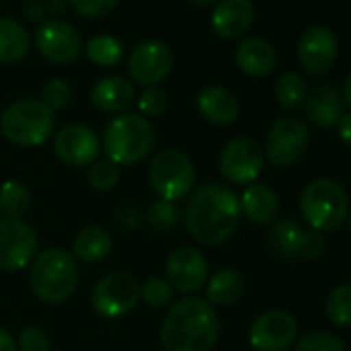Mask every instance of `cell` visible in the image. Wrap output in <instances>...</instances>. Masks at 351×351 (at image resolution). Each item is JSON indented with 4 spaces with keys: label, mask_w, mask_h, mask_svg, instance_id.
I'll return each instance as SVG.
<instances>
[{
    "label": "cell",
    "mask_w": 351,
    "mask_h": 351,
    "mask_svg": "<svg viewBox=\"0 0 351 351\" xmlns=\"http://www.w3.org/2000/svg\"><path fill=\"white\" fill-rule=\"evenodd\" d=\"M189 3L197 5V7H209V5H215L219 0H189Z\"/></svg>",
    "instance_id": "obj_47"
},
{
    "label": "cell",
    "mask_w": 351,
    "mask_h": 351,
    "mask_svg": "<svg viewBox=\"0 0 351 351\" xmlns=\"http://www.w3.org/2000/svg\"><path fill=\"white\" fill-rule=\"evenodd\" d=\"M308 85L298 73H285L275 83V97L283 110H295L306 101Z\"/></svg>",
    "instance_id": "obj_29"
},
{
    "label": "cell",
    "mask_w": 351,
    "mask_h": 351,
    "mask_svg": "<svg viewBox=\"0 0 351 351\" xmlns=\"http://www.w3.org/2000/svg\"><path fill=\"white\" fill-rule=\"evenodd\" d=\"M347 219H349V228H351V211H349V215H347Z\"/></svg>",
    "instance_id": "obj_48"
},
{
    "label": "cell",
    "mask_w": 351,
    "mask_h": 351,
    "mask_svg": "<svg viewBox=\"0 0 351 351\" xmlns=\"http://www.w3.org/2000/svg\"><path fill=\"white\" fill-rule=\"evenodd\" d=\"M310 134L308 126L300 118H281L267 132L265 141V157L275 167H289L300 161L308 149Z\"/></svg>",
    "instance_id": "obj_10"
},
{
    "label": "cell",
    "mask_w": 351,
    "mask_h": 351,
    "mask_svg": "<svg viewBox=\"0 0 351 351\" xmlns=\"http://www.w3.org/2000/svg\"><path fill=\"white\" fill-rule=\"evenodd\" d=\"M48 9H50L52 15H62L66 11V5H64V0H50Z\"/></svg>",
    "instance_id": "obj_45"
},
{
    "label": "cell",
    "mask_w": 351,
    "mask_h": 351,
    "mask_svg": "<svg viewBox=\"0 0 351 351\" xmlns=\"http://www.w3.org/2000/svg\"><path fill=\"white\" fill-rule=\"evenodd\" d=\"M91 101L97 110L108 114H118L130 108L134 101V85L118 75L97 81L91 89Z\"/></svg>",
    "instance_id": "obj_22"
},
{
    "label": "cell",
    "mask_w": 351,
    "mask_h": 351,
    "mask_svg": "<svg viewBox=\"0 0 351 351\" xmlns=\"http://www.w3.org/2000/svg\"><path fill=\"white\" fill-rule=\"evenodd\" d=\"M295 351H345L343 341L326 330H308L304 332L298 343Z\"/></svg>",
    "instance_id": "obj_34"
},
{
    "label": "cell",
    "mask_w": 351,
    "mask_h": 351,
    "mask_svg": "<svg viewBox=\"0 0 351 351\" xmlns=\"http://www.w3.org/2000/svg\"><path fill=\"white\" fill-rule=\"evenodd\" d=\"M240 211L252 223H271L279 213V197L267 184H248L240 197Z\"/></svg>",
    "instance_id": "obj_23"
},
{
    "label": "cell",
    "mask_w": 351,
    "mask_h": 351,
    "mask_svg": "<svg viewBox=\"0 0 351 351\" xmlns=\"http://www.w3.org/2000/svg\"><path fill=\"white\" fill-rule=\"evenodd\" d=\"M87 182L97 193H110L120 182V165L110 159H97L87 171Z\"/></svg>",
    "instance_id": "obj_32"
},
{
    "label": "cell",
    "mask_w": 351,
    "mask_h": 351,
    "mask_svg": "<svg viewBox=\"0 0 351 351\" xmlns=\"http://www.w3.org/2000/svg\"><path fill=\"white\" fill-rule=\"evenodd\" d=\"M324 250H326V238L316 230H304L302 240H300V248H298V258L314 261V258L322 256Z\"/></svg>",
    "instance_id": "obj_38"
},
{
    "label": "cell",
    "mask_w": 351,
    "mask_h": 351,
    "mask_svg": "<svg viewBox=\"0 0 351 351\" xmlns=\"http://www.w3.org/2000/svg\"><path fill=\"white\" fill-rule=\"evenodd\" d=\"M343 101H345L347 106H351V75L347 77L345 87H343Z\"/></svg>",
    "instance_id": "obj_46"
},
{
    "label": "cell",
    "mask_w": 351,
    "mask_h": 351,
    "mask_svg": "<svg viewBox=\"0 0 351 351\" xmlns=\"http://www.w3.org/2000/svg\"><path fill=\"white\" fill-rule=\"evenodd\" d=\"M337 52H339V44H337L335 34L322 25H314L306 29L298 44L300 64L308 75H314V77L324 75L332 66Z\"/></svg>",
    "instance_id": "obj_17"
},
{
    "label": "cell",
    "mask_w": 351,
    "mask_h": 351,
    "mask_svg": "<svg viewBox=\"0 0 351 351\" xmlns=\"http://www.w3.org/2000/svg\"><path fill=\"white\" fill-rule=\"evenodd\" d=\"M141 300V283L134 275L126 271L108 273L97 281L91 293L93 310L104 318H122L126 316Z\"/></svg>",
    "instance_id": "obj_8"
},
{
    "label": "cell",
    "mask_w": 351,
    "mask_h": 351,
    "mask_svg": "<svg viewBox=\"0 0 351 351\" xmlns=\"http://www.w3.org/2000/svg\"><path fill=\"white\" fill-rule=\"evenodd\" d=\"M302 226L293 219H279L269 230V246L273 252L285 258H298V248L302 240Z\"/></svg>",
    "instance_id": "obj_27"
},
{
    "label": "cell",
    "mask_w": 351,
    "mask_h": 351,
    "mask_svg": "<svg viewBox=\"0 0 351 351\" xmlns=\"http://www.w3.org/2000/svg\"><path fill=\"white\" fill-rule=\"evenodd\" d=\"M81 36L79 32L58 19L44 21L36 32V46L42 56L54 64H69L81 54Z\"/></svg>",
    "instance_id": "obj_14"
},
{
    "label": "cell",
    "mask_w": 351,
    "mask_h": 351,
    "mask_svg": "<svg viewBox=\"0 0 351 351\" xmlns=\"http://www.w3.org/2000/svg\"><path fill=\"white\" fill-rule=\"evenodd\" d=\"M244 293V277L236 269H221L207 281V302L211 306H232Z\"/></svg>",
    "instance_id": "obj_25"
},
{
    "label": "cell",
    "mask_w": 351,
    "mask_h": 351,
    "mask_svg": "<svg viewBox=\"0 0 351 351\" xmlns=\"http://www.w3.org/2000/svg\"><path fill=\"white\" fill-rule=\"evenodd\" d=\"M79 283V267L71 252L62 248H50L40 254L29 265V285L32 291L46 304L66 302Z\"/></svg>",
    "instance_id": "obj_3"
},
{
    "label": "cell",
    "mask_w": 351,
    "mask_h": 351,
    "mask_svg": "<svg viewBox=\"0 0 351 351\" xmlns=\"http://www.w3.org/2000/svg\"><path fill=\"white\" fill-rule=\"evenodd\" d=\"M265 165V153L261 145L250 136L232 138L219 155V171L230 184L248 186L254 184Z\"/></svg>",
    "instance_id": "obj_9"
},
{
    "label": "cell",
    "mask_w": 351,
    "mask_h": 351,
    "mask_svg": "<svg viewBox=\"0 0 351 351\" xmlns=\"http://www.w3.org/2000/svg\"><path fill=\"white\" fill-rule=\"evenodd\" d=\"M240 199L223 184H203L186 205L189 234L203 246L223 244L234 236L240 223Z\"/></svg>",
    "instance_id": "obj_1"
},
{
    "label": "cell",
    "mask_w": 351,
    "mask_h": 351,
    "mask_svg": "<svg viewBox=\"0 0 351 351\" xmlns=\"http://www.w3.org/2000/svg\"><path fill=\"white\" fill-rule=\"evenodd\" d=\"M0 351H17V341L7 328H0Z\"/></svg>",
    "instance_id": "obj_43"
},
{
    "label": "cell",
    "mask_w": 351,
    "mask_h": 351,
    "mask_svg": "<svg viewBox=\"0 0 351 351\" xmlns=\"http://www.w3.org/2000/svg\"><path fill=\"white\" fill-rule=\"evenodd\" d=\"M50 347H52L50 337L38 326H27L19 335V345H17L19 351H50Z\"/></svg>",
    "instance_id": "obj_40"
},
{
    "label": "cell",
    "mask_w": 351,
    "mask_h": 351,
    "mask_svg": "<svg viewBox=\"0 0 351 351\" xmlns=\"http://www.w3.org/2000/svg\"><path fill=\"white\" fill-rule=\"evenodd\" d=\"M254 19V7L250 0H219L211 23L217 36L226 40L240 38L248 32Z\"/></svg>",
    "instance_id": "obj_19"
},
{
    "label": "cell",
    "mask_w": 351,
    "mask_h": 351,
    "mask_svg": "<svg viewBox=\"0 0 351 351\" xmlns=\"http://www.w3.org/2000/svg\"><path fill=\"white\" fill-rule=\"evenodd\" d=\"M32 207V193L17 180L0 184V215L3 219H21Z\"/></svg>",
    "instance_id": "obj_28"
},
{
    "label": "cell",
    "mask_w": 351,
    "mask_h": 351,
    "mask_svg": "<svg viewBox=\"0 0 351 351\" xmlns=\"http://www.w3.org/2000/svg\"><path fill=\"white\" fill-rule=\"evenodd\" d=\"M167 104H169L167 93L159 87H147L138 97V110H141V114H145L149 118L163 116L167 110Z\"/></svg>",
    "instance_id": "obj_37"
},
{
    "label": "cell",
    "mask_w": 351,
    "mask_h": 351,
    "mask_svg": "<svg viewBox=\"0 0 351 351\" xmlns=\"http://www.w3.org/2000/svg\"><path fill=\"white\" fill-rule=\"evenodd\" d=\"M306 118L318 128H332L345 114V101L341 91L328 83L316 85L304 101Z\"/></svg>",
    "instance_id": "obj_18"
},
{
    "label": "cell",
    "mask_w": 351,
    "mask_h": 351,
    "mask_svg": "<svg viewBox=\"0 0 351 351\" xmlns=\"http://www.w3.org/2000/svg\"><path fill=\"white\" fill-rule=\"evenodd\" d=\"M54 151L64 163L73 167H85L97 161L101 141L93 128L85 124H69L54 136Z\"/></svg>",
    "instance_id": "obj_16"
},
{
    "label": "cell",
    "mask_w": 351,
    "mask_h": 351,
    "mask_svg": "<svg viewBox=\"0 0 351 351\" xmlns=\"http://www.w3.org/2000/svg\"><path fill=\"white\" fill-rule=\"evenodd\" d=\"M165 275L171 289L180 293H197L209 281L207 258L191 246L176 248L165 261Z\"/></svg>",
    "instance_id": "obj_12"
},
{
    "label": "cell",
    "mask_w": 351,
    "mask_h": 351,
    "mask_svg": "<svg viewBox=\"0 0 351 351\" xmlns=\"http://www.w3.org/2000/svg\"><path fill=\"white\" fill-rule=\"evenodd\" d=\"M38 234L23 219H0V271H19L32 265Z\"/></svg>",
    "instance_id": "obj_11"
},
{
    "label": "cell",
    "mask_w": 351,
    "mask_h": 351,
    "mask_svg": "<svg viewBox=\"0 0 351 351\" xmlns=\"http://www.w3.org/2000/svg\"><path fill=\"white\" fill-rule=\"evenodd\" d=\"M326 316L337 326H351V285H337L324 304Z\"/></svg>",
    "instance_id": "obj_31"
},
{
    "label": "cell",
    "mask_w": 351,
    "mask_h": 351,
    "mask_svg": "<svg viewBox=\"0 0 351 351\" xmlns=\"http://www.w3.org/2000/svg\"><path fill=\"white\" fill-rule=\"evenodd\" d=\"M300 211L312 230L320 234L335 232L349 215L347 191L328 178L312 180L300 195Z\"/></svg>",
    "instance_id": "obj_5"
},
{
    "label": "cell",
    "mask_w": 351,
    "mask_h": 351,
    "mask_svg": "<svg viewBox=\"0 0 351 351\" xmlns=\"http://www.w3.org/2000/svg\"><path fill=\"white\" fill-rule=\"evenodd\" d=\"M116 223H120L124 230H134L143 223V215L132 205H122L116 209Z\"/></svg>",
    "instance_id": "obj_41"
},
{
    "label": "cell",
    "mask_w": 351,
    "mask_h": 351,
    "mask_svg": "<svg viewBox=\"0 0 351 351\" xmlns=\"http://www.w3.org/2000/svg\"><path fill=\"white\" fill-rule=\"evenodd\" d=\"M298 337V322L285 310H267L250 326V345L256 351H285Z\"/></svg>",
    "instance_id": "obj_13"
},
{
    "label": "cell",
    "mask_w": 351,
    "mask_h": 351,
    "mask_svg": "<svg viewBox=\"0 0 351 351\" xmlns=\"http://www.w3.org/2000/svg\"><path fill=\"white\" fill-rule=\"evenodd\" d=\"M101 145L110 161L116 165H132L151 153L155 130L151 122L138 114H120L106 126Z\"/></svg>",
    "instance_id": "obj_4"
},
{
    "label": "cell",
    "mask_w": 351,
    "mask_h": 351,
    "mask_svg": "<svg viewBox=\"0 0 351 351\" xmlns=\"http://www.w3.org/2000/svg\"><path fill=\"white\" fill-rule=\"evenodd\" d=\"M159 339L165 351H211L219 339L215 306L195 295L176 302L161 322Z\"/></svg>",
    "instance_id": "obj_2"
},
{
    "label": "cell",
    "mask_w": 351,
    "mask_h": 351,
    "mask_svg": "<svg viewBox=\"0 0 351 351\" xmlns=\"http://www.w3.org/2000/svg\"><path fill=\"white\" fill-rule=\"evenodd\" d=\"M171 285L163 277H149L145 283H141V300L149 308H165L171 302Z\"/></svg>",
    "instance_id": "obj_35"
},
{
    "label": "cell",
    "mask_w": 351,
    "mask_h": 351,
    "mask_svg": "<svg viewBox=\"0 0 351 351\" xmlns=\"http://www.w3.org/2000/svg\"><path fill=\"white\" fill-rule=\"evenodd\" d=\"M56 124L54 112L38 99H19L11 104L0 116L3 134L21 147L44 145Z\"/></svg>",
    "instance_id": "obj_6"
},
{
    "label": "cell",
    "mask_w": 351,
    "mask_h": 351,
    "mask_svg": "<svg viewBox=\"0 0 351 351\" xmlns=\"http://www.w3.org/2000/svg\"><path fill=\"white\" fill-rule=\"evenodd\" d=\"M73 99V89L69 85V81L64 79H52L42 87V104H46L52 112L56 110H64Z\"/></svg>",
    "instance_id": "obj_36"
},
{
    "label": "cell",
    "mask_w": 351,
    "mask_h": 351,
    "mask_svg": "<svg viewBox=\"0 0 351 351\" xmlns=\"http://www.w3.org/2000/svg\"><path fill=\"white\" fill-rule=\"evenodd\" d=\"M32 46L27 29L9 17H0V64H13L27 56Z\"/></svg>",
    "instance_id": "obj_24"
},
{
    "label": "cell",
    "mask_w": 351,
    "mask_h": 351,
    "mask_svg": "<svg viewBox=\"0 0 351 351\" xmlns=\"http://www.w3.org/2000/svg\"><path fill=\"white\" fill-rule=\"evenodd\" d=\"M197 108L201 116L217 126H228L238 120L240 116V101L238 97L219 85H209L205 87L199 97H197Z\"/></svg>",
    "instance_id": "obj_20"
},
{
    "label": "cell",
    "mask_w": 351,
    "mask_h": 351,
    "mask_svg": "<svg viewBox=\"0 0 351 351\" xmlns=\"http://www.w3.org/2000/svg\"><path fill=\"white\" fill-rule=\"evenodd\" d=\"M85 54L97 66H116L122 60V44L112 36H97L87 42Z\"/></svg>",
    "instance_id": "obj_30"
},
{
    "label": "cell",
    "mask_w": 351,
    "mask_h": 351,
    "mask_svg": "<svg viewBox=\"0 0 351 351\" xmlns=\"http://www.w3.org/2000/svg\"><path fill=\"white\" fill-rule=\"evenodd\" d=\"M44 7H40V5H29L27 9H25V15H27V19L29 21H36V23H44Z\"/></svg>",
    "instance_id": "obj_44"
},
{
    "label": "cell",
    "mask_w": 351,
    "mask_h": 351,
    "mask_svg": "<svg viewBox=\"0 0 351 351\" xmlns=\"http://www.w3.org/2000/svg\"><path fill=\"white\" fill-rule=\"evenodd\" d=\"M337 132H339V138L351 147V112L341 116V120L337 122Z\"/></svg>",
    "instance_id": "obj_42"
},
{
    "label": "cell",
    "mask_w": 351,
    "mask_h": 351,
    "mask_svg": "<svg viewBox=\"0 0 351 351\" xmlns=\"http://www.w3.org/2000/svg\"><path fill=\"white\" fill-rule=\"evenodd\" d=\"M236 64L248 77H269L277 66V52L267 40L250 38L238 46Z\"/></svg>",
    "instance_id": "obj_21"
},
{
    "label": "cell",
    "mask_w": 351,
    "mask_h": 351,
    "mask_svg": "<svg viewBox=\"0 0 351 351\" xmlns=\"http://www.w3.org/2000/svg\"><path fill=\"white\" fill-rule=\"evenodd\" d=\"M197 180L195 165L178 149H165L159 151L149 165V182L159 199L176 203L184 199Z\"/></svg>",
    "instance_id": "obj_7"
},
{
    "label": "cell",
    "mask_w": 351,
    "mask_h": 351,
    "mask_svg": "<svg viewBox=\"0 0 351 351\" xmlns=\"http://www.w3.org/2000/svg\"><path fill=\"white\" fill-rule=\"evenodd\" d=\"M73 5V9L85 17V19H99L106 17L110 11H114V7L118 5V0H69Z\"/></svg>",
    "instance_id": "obj_39"
},
{
    "label": "cell",
    "mask_w": 351,
    "mask_h": 351,
    "mask_svg": "<svg viewBox=\"0 0 351 351\" xmlns=\"http://www.w3.org/2000/svg\"><path fill=\"white\" fill-rule=\"evenodd\" d=\"M147 221L153 230L157 232H165V230H171L176 223L180 221V209L176 207V203H169V201H163V199H157L151 203L149 211H147Z\"/></svg>",
    "instance_id": "obj_33"
},
{
    "label": "cell",
    "mask_w": 351,
    "mask_h": 351,
    "mask_svg": "<svg viewBox=\"0 0 351 351\" xmlns=\"http://www.w3.org/2000/svg\"><path fill=\"white\" fill-rule=\"evenodd\" d=\"M112 236L104 228H85L73 242V252L83 263H101L112 252Z\"/></svg>",
    "instance_id": "obj_26"
},
{
    "label": "cell",
    "mask_w": 351,
    "mask_h": 351,
    "mask_svg": "<svg viewBox=\"0 0 351 351\" xmlns=\"http://www.w3.org/2000/svg\"><path fill=\"white\" fill-rule=\"evenodd\" d=\"M173 66L171 50L159 40H147L138 44L128 58V73L134 83L155 87L161 83Z\"/></svg>",
    "instance_id": "obj_15"
}]
</instances>
